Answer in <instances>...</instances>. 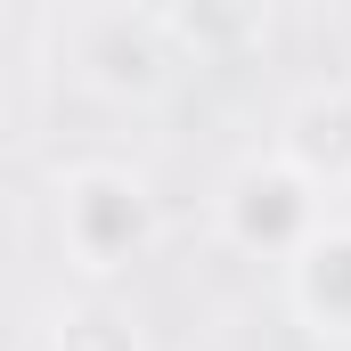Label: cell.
<instances>
[{
	"instance_id": "obj_1",
	"label": "cell",
	"mask_w": 351,
	"mask_h": 351,
	"mask_svg": "<svg viewBox=\"0 0 351 351\" xmlns=\"http://www.w3.org/2000/svg\"><path fill=\"white\" fill-rule=\"evenodd\" d=\"M147 196H139V180H123V172H82L74 188H66V237L82 245L98 269H114V262H131L139 245H147Z\"/></svg>"
},
{
	"instance_id": "obj_2",
	"label": "cell",
	"mask_w": 351,
	"mask_h": 351,
	"mask_svg": "<svg viewBox=\"0 0 351 351\" xmlns=\"http://www.w3.org/2000/svg\"><path fill=\"white\" fill-rule=\"evenodd\" d=\"M319 213H311V180H294L286 164H254V172H237L229 188V237L237 245H254V254H302L319 229H311Z\"/></svg>"
},
{
	"instance_id": "obj_3",
	"label": "cell",
	"mask_w": 351,
	"mask_h": 351,
	"mask_svg": "<svg viewBox=\"0 0 351 351\" xmlns=\"http://www.w3.org/2000/svg\"><path fill=\"white\" fill-rule=\"evenodd\" d=\"M294 180H351V90H311L294 114H286V156Z\"/></svg>"
},
{
	"instance_id": "obj_4",
	"label": "cell",
	"mask_w": 351,
	"mask_h": 351,
	"mask_svg": "<svg viewBox=\"0 0 351 351\" xmlns=\"http://www.w3.org/2000/svg\"><path fill=\"white\" fill-rule=\"evenodd\" d=\"M302 302H311V319L351 327V229H319L302 245Z\"/></svg>"
},
{
	"instance_id": "obj_5",
	"label": "cell",
	"mask_w": 351,
	"mask_h": 351,
	"mask_svg": "<svg viewBox=\"0 0 351 351\" xmlns=\"http://www.w3.org/2000/svg\"><path fill=\"white\" fill-rule=\"evenodd\" d=\"M58 351H139V343H131V327L114 311H82V319H66Z\"/></svg>"
}]
</instances>
